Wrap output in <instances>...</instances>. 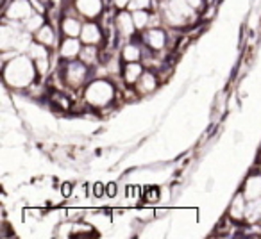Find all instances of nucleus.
<instances>
[{
	"label": "nucleus",
	"instance_id": "aec40b11",
	"mask_svg": "<svg viewBox=\"0 0 261 239\" xmlns=\"http://www.w3.org/2000/svg\"><path fill=\"white\" fill-rule=\"evenodd\" d=\"M133 20H135L136 29H143V27L150 22V15L145 11V9H136V11L133 13Z\"/></svg>",
	"mask_w": 261,
	"mask_h": 239
},
{
	"label": "nucleus",
	"instance_id": "6e6552de",
	"mask_svg": "<svg viewBox=\"0 0 261 239\" xmlns=\"http://www.w3.org/2000/svg\"><path fill=\"white\" fill-rule=\"evenodd\" d=\"M136 87H138V91L142 95L152 93L158 87V77L152 72H143L142 77L138 79V82H136Z\"/></svg>",
	"mask_w": 261,
	"mask_h": 239
},
{
	"label": "nucleus",
	"instance_id": "bb28decb",
	"mask_svg": "<svg viewBox=\"0 0 261 239\" xmlns=\"http://www.w3.org/2000/svg\"><path fill=\"white\" fill-rule=\"evenodd\" d=\"M115 6L120 9H123L125 6H129V0H115Z\"/></svg>",
	"mask_w": 261,
	"mask_h": 239
},
{
	"label": "nucleus",
	"instance_id": "393cba45",
	"mask_svg": "<svg viewBox=\"0 0 261 239\" xmlns=\"http://www.w3.org/2000/svg\"><path fill=\"white\" fill-rule=\"evenodd\" d=\"M61 193H63V196L72 195V184H70V182H65V184H63V188H61Z\"/></svg>",
	"mask_w": 261,
	"mask_h": 239
},
{
	"label": "nucleus",
	"instance_id": "a878e982",
	"mask_svg": "<svg viewBox=\"0 0 261 239\" xmlns=\"http://www.w3.org/2000/svg\"><path fill=\"white\" fill-rule=\"evenodd\" d=\"M186 2H188L193 9H199L200 6H202V0H186Z\"/></svg>",
	"mask_w": 261,
	"mask_h": 239
},
{
	"label": "nucleus",
	"instance_id": "9b49d317",
	"mask_svg": "<svg viewBox=\"0 0 261 239\" xmlns=\"http://www.w3.org/2000/svg\"><path fill=\"white\" fill-rule=\"evenodd\" d=\"M81 50H83V47L79 45V41L75 40V38H66L65 41H63L61 45V55L65 59H72L75 57V55L81 54Z\"/></svg>",
	"mask_w": 261,
	"mask_h": 239
},
{
	"label": "nucleus",
	"instance_id": "4468645a",
	"mask_svg": "<svg viewBox=\"0 0 261 239\" xmlns=\"http://www.w3.org/2000/svg\"><path fill=\"white\" fill-rule=\"evenodd\" d=\"M97 54H98L97 45H84L79 55L84 65H93V63H97Z\"/></svg>",
	"mask_w": 261,
	"mask_h": 239
},
{
	"label": "nucleus",
	"instance_id": "9d476101",
	"mask_svg": "<svg viewBox=\"0 0 261 239\" xmlns=\"http://www.w3.org/2000/svg\"><path fill=\"white\" fill-rule=\"evenodd\" d=\"M145 41L152 50H161L167 45V34L161 29H150L145 34Z\"/></svg>",
	"mask_w": 261,
	"mask_h": 239
},
{
	"label": "nucleus",
	"instance_id": "0eeeda50",
	"mask_svg": "<svg viewBox=\"0 0 261 239\" xmlns=\"http://www.w3.org/2000/svg\"><path fill=\"white\" fill-rule=\"evenodd\" d=\"M135 20H133V15H129L127 11H120L116 15V29L122 36H130L135 33Z\"/></svg>",
	"mask_w": 261,
	"mask_h": 239
},
{
	"label": "nucleus",
	"instance_id": "5701e85b",
	"mask_svg": "<svg viewBox=\"0 0 261 239\" xmlns=\"http://www.w3.org/2000/svg\"><path fill=\"white\" fill-rule=\"evenodd\" d=\"M116 193H118V186H116L115 182H111V184L106 186V195H108L109 198H113V196H116Z\"/></svg>",
	"mask_w": 261,
	"mask_h": 239
},
{
	"label": "nucleus",
	"instance_id": "f3484780",
	"mask_svg": "<svg viewBox=\"0 0 261 239\" xmlns=\"http://www.w3.org/2000/svg\"><path fill=\"white\" fill-rule=\"evenodd\" d=\"M229 213H231V216L234 218V220H240V218L245 216V202H243V193L234 198V202H232L231 211H229Z\"/></svg>",
	"mask_w": 261,
	"mask_h": 239
},
{
	"label": "nucleus",
	"instance_id": "1a4fd4ad",
	"mask_svg": "<svg viewBox=\"0 0 261 239\" xmlns=\"http://www.w3.org/2000/svg\"><path fill=\"white\" fill-rule=\"evenodd\" d=\"M243 196L247 200H257L261 196V175H252L245 182L243 188Z\"/></svg>",
	"mask_w": 261,
	"mask_h": 239
},
{
	"label": "nucleus",
	"instance_id": "20e7f679",
	"mask_svg": "<svg viewBox=\"0 0 261 239\" xmlns=\"http://www.w3.org/2000/svg\"><path fill=\"white\" fill-rule=\"evenodd\" d=\"M86 75H88V70L86 66H84V63H70L68 66H66V73H65V79H66V84L72 87H79L81 84L86 80Z\"/></svg>",
	"mask_w": 261,
	"mask_h": 239
},
{
	"label": "nucleus",
	"instance_id": "f03ea898",
	"mask_svg": "<svg viewBox=\"0 0 261 239\" xmlns=\"http://www.w3.org/2000/svg\"><path fill=\"white\" fill-rule=\"evenodd\" d=\"M115 98V87L108 80H95L84 91V100L93 107H104Z\"/></svg>",
	"mask_w": 261,
	"mask_h": 239
},
{
	"label": "nucleus",
	"instance_id": "ddd939ff",
	"mask_svg": "<svg viewBox=\"0 0 261 239\" xmlns=\"http://www.w3.org/2000/svg\"><path fill=\"white\" fill-rule=\"evenodd\" d=\"M61 29H63V33H65L66 36L77 38V36H81V31H83V25H81V22H79L77 18H72V16H66V18L63 20V23H61Z\"/></svg>",
	"mask_w": 261,
	"mask_h": 239
},
{
	"label": "nucleus",
	"instance_id": "39448f33",
	"mask_svg": "<svg viewBox=\"0 0 261 239\" xmlns=\"http://www.w3.org/2000/svg\"><path fill=\"white\" fill-rule=\"evenodd\" d=\"M75 8L86 18H97L102 11V0H77Z\"/></svg>",
	"mask_w": 261,
	"mask_h": 239
},
{
	"label": "nucleus",
	"instance_id": "412c9836",
	"mask_svg": "<svg viewBox=\"0 0 261 239\" xmlns=\"http://www.w3.org/2000/svg\"><path fill=\"white\" fill-rule=\"evenodd\" d=\"M150 6V0H130V8L135 9H147Z\"/></svg>",
	"mask_w": 261,
	"mask_h": 239
},
{
	"label": "nucleus",
	"instance_id": "2eb2a0df",
	"mask_svg": "<svg viewBox=\"0 0 261 239\" xmlns=\"http://www.w3.org/2000/svg\"><path fill=\"white\" fill-rule=\"evenodd\" d=\"M36 38H38V41H40V43H43V45H47V47H50V45L54 43V40H56V33L52 31V27L43 25L40 31H38Z\"/></svg>",
	"mask_w": 261,
	"mask_h": 239
},
{
	"label": "nucleus",
	"instance_id": "f8f14e48",
	"mask_svg": "<svg viewBox=\"0 0 261 239\" xmlns=\"http://www.w3.org/2000/svg\"><path fill=\"white\" fill-rule=\"evenodd\" d=\"M142 73H143V68L138 61L127 63V66L123 68V79H125L127 84H135V82H138V79L142 77Z\"/></svg>",
	"mask_w": 261,
	"mask_h": 239
},
{
	"label": "nucleus",
	"instance_id": "423d86ee",
	"mask_svg": "<svg viewBox=\"0 0 261 239\" xmlns=\"http://www.w3.org/2000/svg\"><path fill=\"white\" fill-rule=\"evenodd\" d=\"M100 40H102V33L97 23H93V22L84 23L83 31H81V41H83L84 45H97Z\"/></svg>",
	"mask_w": 261,
	"mask_h": 239
},
{
	"label": "nucleus",
	"instance_id": "7ed1b4c3",
	"mask_svg": "<svg viewBox=\"0 0 261 239\" xmlns=\"http://www.w3.org/2000/svg\"><path fill=\"white\" fill-rule=\"evenodd\" d=\"M33 15V4L31 0H13L6 9L8 20H27Z\"/></svg>",
	"mask_w": 261,
	"mask_h": 239
},
{
	"label": "nucleus",
	"instance_id": "4be33fe9",
	"mask_svg": "<svg viewBox=\"0 0 261 239\" xmlns=\"http://www.w3.org/2000/svg\"><path fill=\"white\" fill-rule=\"evenodd\" d=\"M36 65H38V73H47V70H48V59L47 57H41V59H38L36 61Z\"/></svg>",
	"mask_w": 261,
	"mask_h": 239
},
{
	"label": "nucleus",
	"instance_id": "b1692460",
	"mask_svg": "<svg viewBox=\"0 0 261 239\" xmlns=\"http://www.w3.org/2000/svg\"><path fill=\"white\" fill-rule=\"evenodd\" d=\"M104 193H106V186L100 184V182H97V184L93 186V195L97 196V198H100Z\"/></svg>",
	"mask_w": 261,
	"mask_h": 239
},
{
	"label": "nucleus",
	"instance_id": "a211bd4d",
	"mask_svg": "<svg viewBox=\"0 0 261 239\" xmlns=\"http://www.w3.org/2000/svg\"><path fill=\"white\" fill-rule=\"evenodd\" d=\"M25 22V31L27 33H34V31H40L41 27H43V16L38 13V15H31L27 20H23Z\"/></svg>",
	"mask_w": 261,
	"mask_h": 239
},
{
	"label": "nucleus",
	"instance_id": "f257e3e1",
	"mask_svg": "<svg viewBox=\"0 0 261 239\" xmlns=\"http://www.w3.org/2000/svg\"><path fill=\"white\" fill-rule=\"evenodd\" d=\"M34 68L31 57H16L15 61L8 63L4 68V79L13 87H27L34 80Z\"/></svg>",
	"mask_w": 261,
	"mask_h": 239
},
{
	"label": "nucleus",
	"instance_id": "dca6fc26",
	"mask_svg": "<svg viewBox=\"0 0 261 239\" xmlns=\"http://www.w3.org/2000/svg\"><path fill=\"white\" fill-rule=\"evenodd\" d=\"M122 55H123V59H125L127 63H135V61H138L140 55H142V48H140L138 45H135V43L125 45Z\"/></svg>",
	"mask_w": 261,
	"mask_h": 239
},
{
	"label": "nucleus",
	"instance_id": "6ab92c4d",
	"mask_svg": "<svg viewBox=\"0 0 261 239\" xmlns=\"http://www.w3.org/2000/svg\"><path fill=\"white\" fill-rule=\"evenodd\" d=\"M47 45H38V43H31L29 47H27V54H29L31 59H34V61H38V59L41 57H47Z\"/></svg>",
	"mask_w": 261,
	"mask_h": 239
}]
</instances>
